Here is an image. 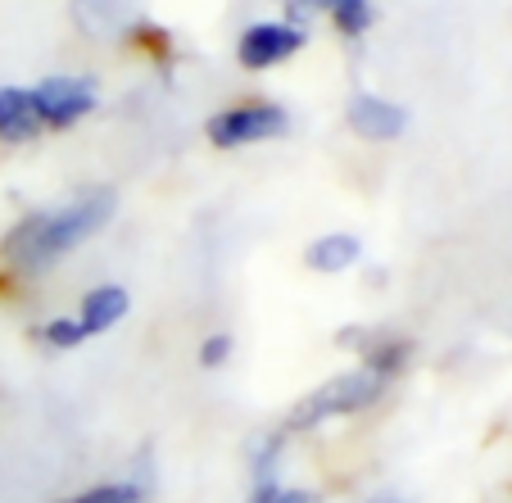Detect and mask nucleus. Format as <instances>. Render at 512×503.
<instances>
[{"label": "nucleus", "mask_w": 512, "mask_h": 503, "mask_svg": "<svg viewBox=\"0 0 512 503\" xmlns=\"http://www.w3.org/2000/svg\"><path fill=\"white\" fill-rule=\"evenodd\" d=\"M372 503H404V499H372Z\"/></svg>", "instance_id": "20"}, {"label": "nucleus", "mask_w": 512, "mask_h": 503, "mask_svg": "<svg viewBox=\"0 0 512 503\" xmlns=\"http://www.w3.org/2000/svg\"><path fill=\"white\" fill-rule=\"evenodd\" d=\"M331 28H336L340 41H363L368 28L377 23V10H372V0H354V5H340V10L327 14Z\"/></svg>", "instance_id": "15"}, {"label": "nucleus", "mask_w": 512, "mask_h": 503, "mask_svg": "<svg viewBox=\"0 0 512 503\" xmlns=\"http://www.w3.org/2000/svg\"><path fill=\"white\" fill-rule=\"evenodd\" d=\"M32 340H37V345H46V349H55V354H73V349H82L91 336H87V327H82L73 313H64V318L37 322V327H32Z\"/></svg>", "instance_id": "14"}, {"label": "nucleus", "mask_w": 512, "mask_h": 503, "mask_svg": "<svg viewBox=\"0 0 512 503\" xmlns=\"http://www.w3.org/2000/svg\"><path fill=\"white\" fill-rule=\"evenodd\" d=\"M41 132H46V127H41L32 87L5 82V87H0V146H32Z\"/></svg>", "instance_id": "9"}, {"label": "nucleus", "mask_w": 512, "mask_h": 503, "mask_svg": "<svg viewBox=\"0 0 512 503\" xmlns=\"http://www.w3.org/2000/svg\"><path fill=\"white\" fill-rule=\"evenodd\" d=\"M345 127L358 141L390 146V141H399L408 132V109L390 96H377V91H354L345 100Z\"/></svg>", "instance_id": "7"}, {"label": "nucleus", "mask_w": 512, "mask_h": 503, "mask_svg": "<svg viewBox=\"0 0 512 503\" xmlns=\"http://www.w3.org/2000/svg\"><path fill=\"white\" fill-rule=\"evenodd\" d=\"M132 0H73V23L96 41H123L127 23L136 19Z\"/></svg>", "instance_id": "11"}, {"label": "nucleus", "mask_w": 512, "mask_h": 503, "mask_svg": "<svg viewBox=\"0 0 512 503\" xmlns=\"http://www.w3.org/2000/svg\"><path fill=\"white\" fill-rule=\"evenodd\" d=\"M32 100H37V114L46 132H68V127L87 123L100 109L96 82L78 78V73H50V78H41L32 87Z\"/></svg>", "instance_id": "5"}, {"label": "nucleus", "mask_w": 512, "mask_h": 503, "mask_svg": "<svg viewBox=\"0 0 512 503\" xmlns=\"http://www.w3.org/2000/svg\"><path fill=\"white\" fill-rule=\"evenodd\" d=\"M277 503H318V490H309V485H281Z\"/></svg>", "instance_id": "18"}, {"label": "nucleus", "mask_w": 512, "mask_h": 503, "mask_svg": "<svg viewBox=\"0 0 512 503\" xmlns=\"http://www.w3.org/2000/svg\"><path fill=\"white\" fill-rule=\"evenodd\" d=\"M277 490H281V476H263V481H250V494H245V503H277Z\"/></svg>", "instance_id": "17"}, {"label": "nucleus", "mask_w": 512, "mask_h": 503, "mask_svg": "<svg viewBox=\"0 0 512 503\" xmlns=\"http://www.w3.org/2000/svg\"><path fill=\"white\" fill-rule=\"evenodd\" d=\"M340 5H354V0H304L309 14H331V10H340Z\"/></svg>", "instance_id": "19"}, {"label": "nucleus", "mask_w": 512, "mask_h": 503, "mask_svg": "<svg viewBox=\"0 0 512 503\" xmlns=\"http://www.w3.org/2000/svg\"><path fill=\"white\" fill-rule=\"evenodd\" d=\"M390 395V381L372 377L368 368H349L327 377L322 386H313L309 395H300L281 417V431L286 436H309L327 422H345V417H363Z\"/></svg>", "instance_id": "2"}, {"label": "nucleus", "mask_w": 512, "mask_h": 503, "mask_svg": "<svg viewBox=\"0 0 512 503\" xmlns=\"http://www.w3.org/2000/svg\"><path fill=\"white\" fill-rule=\"evenodd\" d=\"M123 46H132L136 55H145V59H155L159 68H168L173 64V55H177V37L159 19H150V14H136V19L127 23Z\"/></svg>", "instance_id": "12"}, {"label": "nucleus", "mask_w": 512, "mask_h": 503, "mask_svg": "<svg viewBox=\"0 0 512 503\" xmlns=\"http://www.w3.org/2000/svg\"><path fill=\"white\" fill-rule=\"evenodd\" d=\"M232 354H236V336H232V331H209V336L200 340V349H195V363H200L204 372H218V368H227V363H232Z\"/></svg>", "instance_id": "16"}, {"label": "nucleus", "mask_w": 512, "mask_h": 503, "mask_svg": "<svg viewBox=\"0 0 512 503\" xmlns=\"http://www.w3.org/2000/svg\"><path fill=\"white\" fill-rule=\"evenodd\" d=\"M286 132H290V109L268 96L236 100V105H223L218 114L204 118V141H209L213 150L268 146V141H281Z\"/></svg>", "instance_id": "3"}, {"label": "nucleus", "mask_w": 512, "mask_h": 503, "mask_svg": "<svg viewBox=\"0 0 512 503\" xmlns=\"http://www.w3.org/2000/svg\"><path fill=\"white\" fill-rule=\"evenodd\" d=\"M118 213V195L109 186H87L59 204L23 213L19 223L0 236V291L5 286H32L37 277L55 272L73 250L100 236Z\"/></svg>", "instance_id": "1"}, {"label": "nucleus", "mask_w": 512, "mask_h": 503, "mask_svg": "<svg viewBox=\"0 0 512 503\" xmlns=\"http://www.w3.org/2000/svg\"><path fill=\"white\" fill-rule=\"evenodd\" d=\"M155 485L141 481V476H118V481H100L87 485L78 494H64V499H50V503H145Z\"/></svg>", "instance_id": "13"}, {"label": "nucleus", "mask_w": 512, "mask_h": 503, "mask_svg": "<svg viewBox=\"0 0 512 503\" xmlns=\"http://www.w3.org/2000/svg\"><path fill=\"white\" fill-rule=\"evenodd\" d=\"M309 50V28L300 19H254L236 32V64L245 73H268Z\"/></svg>", "instance_id": "4"}, {"label": "nucleus", "mask_w": 512, "mask_h": 503, "mask_svg": "<svg viewBox=\"0 0 512 503\" xmlns=\"http://www.w3.org/2000/svg\"><path fill=\"white\" fill-rule=\"evenodd\" d=\"M127 313H132V291H127L123 281H100V286L82 291L73 318L87 327V336H105V331L123 327Z\"/></svg>", "instance_id": "8"}, {"label": "nucleus", "mask_w": 512, "mask_h": 503, "mask_svg": "<svg viewBox=\"0 0 512 503\" xmlns=\"http://www.w3.org/2000/svg\"><path fill=\"white\" fill-rule=\"evenodd\" d=\"M340 349L358 358V368H368L372 377L381 381H399L413 363V340L395 327H363V322H349L345 331L336 336Z\"/></svg>", "instance_id": "6"}, {"label": "nucleus", "mask_w": 512, "mask_h": 503, "mask_svg": "<svg viewBox=\"0 0 512 503\" xmlns=\"http://www.w3.org/2000/svg\"><path fill=\"white\" fill-rule=\"evenodd\" d=\"M358 263H363V241L354 232H322L304 245V268L318 277H340Z\"/></svg>", "instance_id": "10"}]
</instances>
